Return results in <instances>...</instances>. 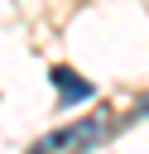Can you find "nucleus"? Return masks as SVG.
<instances>
[{
  "label": "nucleus",
  "instance_id": "f257e3e1",
  "mask_svg": "<svg viewBox=\"0 0 149 154\" xmlns=\"http://www.w3.org/2000/svg\"><path fill=\"white\" fill-rule=\"evenodd\" d=\"M106 130H111V120L106 116H91V120H77V125H62V130L43 135L38 149H91V144L106 140Z\"/></svg>",
  "mask_w": 149,
  "mask_h": 154
},
{
  "label": "nucleus",
  "instance_id": "f03ea898",
  "mask_svg": "<svg viewBox=\"0 0 149 154\" xmlns=\"http://www.w3.org/2000/svg\"><path fill=\"white\" fill-rule=\"evenodd\" d=\"M48 77H53V87H58V101H62V106H72V101H87V96H91V82L72 77V67H53Z\"/></svg>",
  "mask_w": 149,
  "mask_h": 154
}]
</instances>
